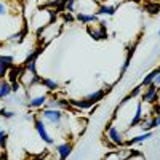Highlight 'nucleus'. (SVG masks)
<instances>
[{"label": "nucleus", "mask_w": 160, "mask_h": 160, "mask_svg": "<svg viewBox=\"0 0 160 160\" xmlns=\"http://www.w3.org/2000/svg\"><path fill=\"white\" fill-rule=\"evenodd\" d=\"M34 127H35V131L38 133V138L42 139L45 144H48V146H53V144H55V139H53L51 135L48 133L47 125H45V122H43V118H40L38 115H35V117H34Z\"/></svg>", "instance_id": "7ed1b4c3"}, {"label": "nucleus", "mask_w": 160, "mask_h": 160, "mask_svg": "<svg viewBox=\"0 0 160 160\" xmlns=\"http://www.w3.org/2000/svg\"><path fill=\"white\" fill-rule=\"evenodd\" d=\"M160 72V66H158V68H155V69H152L148 75H146L144 78H142V82H141V85L142 87H148V85H151L152 82H154V78L157 77V74Z\"/></svg>", "instance_id": "412c9836"}, {"label": "nucleus", "mask_w": 160, "mask_h": 160, "mask_svg": "<svg viewBox=\"0 0 160 160\" xmlns=\"http://www.w3.org/2000/svg\"><path fill=\"white\" fill-rule=\"evenodd\" d=\"M152 125H154V128L160 127V114H154V117H152Z\"/></svg>", "instance_id": "c85d7f7f"}, {"label": "nucleus", "mask_w": 160, "mask_h": 160, "mask_svg": "<svg viewBox=\"0 0 160 160\" xmlns=\"http://www.w3.org/2000/svg\"><path fill=\"white\" fill-rule=\"evenodd\" d=\"M142 85H138V87H135V88H133V91H130V98L131 99H135L136 96H139L141 95V91H142Z\"/></svg>", "instance_id": "a878e982"}, {"label": "nucleus", "mask_w": 160, "mask_h": 160, "mask_svg": "<svg viewBox=\"0 0 160 160\" xmlns=\"http://www.w3.org/2000/svg\"><path fill=\"white\" fill-rule=\"evenodd\" d=\"M16 11V10H11L10 5L5 2V0H0V16H5V15H10V13Z\"/></svg>", "instance_id": "b1692460"}, {"label": "nucleus", "mask_w": 160, "mask_h": 160, "mask_svg": "<svg viewBox=\"0 0 160 160\" xmlns=\"http://www.w3.org/2000/svg\"><path fill=\"white\" fill-rule=\"evenodd\" d=\"M22 38H24V29L16 31V32H13L11 35H8V37L5 38V42H7V43H19Z\"/></svg>", "instance_id": "aec40b11"}, {"label": "nucleus", "mask_w": 160, "mask_h": 160, "mask_svg": "<svg viewBox=\"0 0 160 160\" xmlns=\"http://www.w3.org/2000/svg\"><path fill=\"white\" fill-rule=\"evenodd\" d=\"M142 120V101H138L136 102V111H135V115H133V118L130 120V123L127 127V130H131L139 125V122Z\"/></svg>", "instance_id": "ddd939ff"}, {"label": "nucleus", "mask_w": 160, "mask_h": 160, "mask_svg": "<svg viewBox=\"0 0 160 160\" xmlns=\"http://www.w3.org/2000/svg\"><path fill=\"white\" fill-rule=\"evenodd\" d=\"M40 85L45 87L48 91H56L59 88V83L56 82L55 78H48V77H42L40 78Z\"/></svg>", "instance_id": "a211bd4d"}, {"label": "nucleus", "mask_w": 160, "mask_h": 160, "mask_svg": "<svg viewBox=\"0 0 160 160\" xmlns=\"http://www.w3.org/2000/svg\"><path fill=\"white\" fill-rule=\"evenodd\" d=\"M13 66H15V58L11 55H0V78H5Z\"/></svg>", "instance_id": "0eeeda50"}, {"label": "nucleus", "mask_w": 160, "mask_h": 160, "mask_svg": "<svg viewBox=\"0 0 160 160\" xmlns=\"http://www.w3.org/2000/svg\"><path fill=\"white\" fill-rule=\"evenodd\" d=\"M0 115H2L3 118H13V117H15L16 115V112L15 111H7V109H2V111H0Z\"/></svg>", "instance_id": "bb28decb"}, {"label": "nucleus", "mask_w": 160, "mask_h": 160, "mask_svg": "<svg viewBox=\"0 0 160 160\" xmlns=\"http://www.w3.org/2000/svg\"><path fill=\"white\" fill-rule=\"evenodd\" d=\"M160 99V88L155 83H151L144 87V91H141V101L148 104H155Z\"/></svg>", "instance_id": "20e7f679"}, {"label": "nucleus", "mask_w": 160, "mask_h": 160, "mask_svg": "<svg viewBox=\"0 0 160 160\" xmlns=\"http://www.w3.org/2000/svg\"><path fill=\"white\" fill-rule=\"evenodd\" d=\"M135 47H136V43H133V45L130 47V50H128V53H127V58H125V61H123V64H122V69H120V75H118V77H123L125 72L128 71L130 62H131V56H133V53H135Z\"/></svg>", "instance_id": "f3484780"}, {"label": "nucleus", "mask_w": 160, "mask_h": 160, "mask_svg": "<svg viewBox=\"0 0 160 160\" xmlns=\"http://www.w3.org/2000/svg\"><path fill=\"white\" fill-rule=\"evenodd\" d=\"M11 82L10 80H5V78H0V99H3L7 96L11 95Z\"/></svg>", "instance_id": "dca6fc26"}, {"label": "nucleus", "mask_w": 160, "mask_h": 160, "mask_svg": "<svg viewBox=\"0 0 160 160\" xmlns=\"http://www.w3.org/2000/svg\"><path fill=\"white\" fill-rule=\"evenodd\" d=\"M154 114H160V104L155 102V108H154Z\"/></svg>", "instance_id": "7c9ffc66"}, {"label": "nucleus", "mask_w": 160, "mask_h": 160, "mask_svg": "<svg viewBox=\"0 0 160 160\" xmlns=\"http://www.w3.org/2000/svg\"><path fill=\"white\" fill-rule=\"evenodd\" d=\"M45 108H50V109H71V104H69V99H64L61 96H56V95H50L47 102H45Z\"/></svg>", "instance_id": "39448f33"}, {"label": "nucleus", "mask_w": 160, "mask_h": 160, "mask_svg": "<svg viewBox=\"0 0 160 160\" xmlns=\"http://www.w3.org/2000/svg\"><path fill=\"white\" fill-rule=\"evenodd\" d=\"M104 95H106V91L102 90V88H99V90H96V91H93V93H88V95L85 96L88 101H91L93 104H98L102 98H104Z\"/></svg>", "instance_id": "6ab92c4d"}, {"label": "nucleus", "mask_w": 160, "mask_h": 160, "mask_svg": "<svg viewBox=\"0 0 160 160\" xmlns=\"http://www.w3.org/2000/svg\"><path fill=\"white\" fill-rule=\"evenodd\" d=\"M75 2L77 0H62V11L74 13L75 11Z\"/></svg>", "instance_id": "5701e85b"}, {"label": "nucleus", "mask_w": 160, "mask_h": 160, "mask_svg": "<svg viewBox=\"0 0 160 160\" xmlns=\"http://www.w3.org/2000/svg\"><path fill=\"white\" fill-rule=\"evenodd\" d=\"M139 128H141V131H152L154 130L152 118H142L139 122Z\"/></svg>", "instance_id": "4be33fe9"}, {"label": "nucleus", "mask_w": 160, "mask_h": 160, "mask_svg": "<svg viewBox=\"0 0 160 160\" xmlns=\"http://www.w3.org/2000/svg\"><path fill=\"white\" fill-rule=\"evenodd\" d=\"M7 139H8V133H7L5 130H0V149L5 148Z\"/></svg>", "instance_id": "393cba45"}, {"label": "nucleus", "mask_w": 160, "mask_h": 160, "mask_svg": "<svg viewBox=\"0 0 160 160\" xmlns=\"http://www.w3.org/2000/svg\"><path fill=\"white\" fill-rule=\"evenodd\" d=\"M42 118L45 120V122H48L51 127H56L59 128L64 122L66 118V114L62 109H50V108H45L42 111Z\"/></svg>", "instance_id": "f257e3e1"}, {"label": "nucleus", "mask_w": 160, "mask_h": 160, "mask_svg": "<svg viewBox=\"0 0 160 160\" xmlns=\"http://www.w3.org/2000/svg\"><path fill=\"white\" fill-rule=\"evenodd\" d=\"M50 95H47V93H43V95H35V96H31L29 101H28V106L31 109H42L45 108V102L48 99Z\"/></svg>", "instance_id": "6e6552de"}, {"label": "nucleus", "mask_w": 160, "mask_h": 160, "mask_svg": "<svg viewBox=\"0 0 160 160\" xmlns=\"http://www.w3.org/2000/svg\"><path fill=\"white\" fill-rule=\"evenodd\" d=\"M55 149H56V154L61 160H66L71 154H72V142H61V144H56L55 146Z\"/></svg>", "instance_id": "1a4fd4ad"}, {"label": "nucleus", "mask_w": 160, "mask_h": 160, "mask_svg": "<svg viewBox=\"0 0 160 160\" xmlns=\"http://www.w3.org/2000/svg\"><path fill=\"white\" fill-rule=\"evenodd\" d=\"M117 11V7L115 5H109V3H101L98 5V10H96V15L98 16H114Z\"/></svg>", "instance_id": "4468645a"}, {"label": "nucleus", "mask_w": 160, "mask_h": 160, "mask_svg": "<svg viewBox=\"0 0 160 160\" xmlns=\"http://www.w3.org/2000/svg\"><path fill=\"white\" fill-rule=\"evenodd\" d=\"M69 104H71V108H75V109H80V111L93 109L96 106V104H93L91 101H88L87 98H82V99H69Z\"/></svg>", "instance_id": "f8f14e48"}, {"label": "nucleus", "mask_w": 160, "mask_h": 160, "mask_svg": "<svg viewBox=\"0 0 160 160\" xmlns=\"http://www.w3.org/2000/svg\"><path fill=\"white\" fill-rule=\"evenodd\" d=\"M24 69H26V66H13V68L8 71V74H7L8 80L10 82H16V80H19L22 72H24Z\"/></svg>", "instance_id": "2eb2a0df"}, {"label": "nucleus", "mask_w": 160, "mask_h": 160, "mask_svg": "<svg viewBox=\"0 0 160 160\" xmlns=\"http://www.w3.org/2000/svg\"><path fill=\"white\" fill-rule=\"evenodd\" d=\"M88 34L93 37V40H104L108 38V29H106V22L98 21L93 24V28H88Z\"/></svg>", "instance_id": "423d86ee"}, {"label": "nucleus", "mask_w": 160, "mask_h": 160, "mask_svg": "<svg viewBox=\"0 0 160 160\" xmlns=\"http://www.w3.org/2000/svg\"><path fill=\"white\" fill-rule=\"evenodd\" d=\"M158 37H160V29H158Z\"/></svg>", "instance_id": "473e14b6"}, {"label": "nucleus", "mask_w": 160, "mask_h": 160, "mask_svg": "<svg viewBox=\"0 0 160 160\" xmlns=\"http://www.w3.org/2000/svg\"><path fill=\"white\" fill-rule=\"evenodd\" d=\"M152 83H155V85H157V87H158V88H160V72H158V74H157V77H155V78H154V82H152Z\"/></svg>", "instance_id": "c756f323"}, {"label": "nucleus", "mask_w": 160, "mask_h": 160, "mask_svg": "<svg viewBox=\"0 0 160 160\" xmlns=\"http://www.w3.org/2000/svg\"><path fill=\"white\" fill-rule=\"evenodd\" d=\"M152 138V131H142L141 135H136V136H133L131 139L125 141V148H131V146H135V144H141L144 141H148Z\"/></svg>", "instance_id": "9d476101"}, {"label": "nucleus", "mask_w": 160, "mask_h": 160, "mask_svg": "<svg viewBox=\"0 0 160 160\" xmlns=\"http://www.w3.org/2000/svg\"><path fill=\"white\" fill-rule=\"evenodd\" d=\"M106 138H108L111 148H123L125 146V136L123 133L120 131L117 127H114L112 123H109L108 127H106Z\"/></svg>", "instance_id": "f03ea898"}, {"label": "nucleus", "mask_w": 160, "mask_h": 160, "mask_svg": "<svg viewBox=\"0 0 160 160\" xmlns=\"http://www.w3.org/2000/svg\"><path fill=\"white\" fill-rule=\"evenodd\" d=\"M62 19H64L66 22H74V21H75V18L72 16V13H69V11H64V13H62Z\"/></svg>", "instance_id": "cd10ccee"}, {"label": "nucleus", "mask_w": 160, "mask_h": 160, "mask_svg": "<svg viewBox=\"0 0 160 160\" xmlns=\"http://www.w3.org/2000/svg\"><path fill=\"white\" fill-rule=\"evenodd\" d=\"M75 19H77L78 22H82V24L90 26V24L98 22V21H99V16L96 15V13H78V15L75 16Z\"/></svg>", "instance_id": "9b49d317"}, {"label": "nucleus", "mask_w": 160, "mask_h": 160, "mask_svg": "<svg viewBox=\"0 0 160 160\" xmlns=\"http://www.w3.org/2000/svg\"><path fill=\"white\" fill-rule=\"evenodd\" d=\"M95 2H96L98 5H101V3H104V2H106V0H95Z\"/></svg>", "instance_id": "2f4dec72"}]
</instances>
